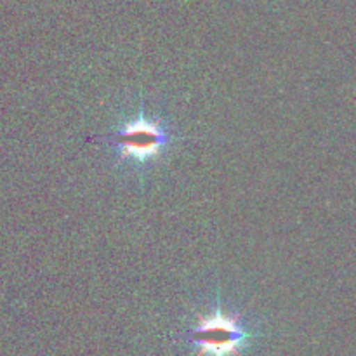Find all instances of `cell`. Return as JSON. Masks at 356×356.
<instances>
[{
    "instance_id": "cell-2",
    "label": "cell",
    "mask_w": 356,
    "mask_h": 356,
    "mask_svg": "<svg viewBox=\"0 0 356 356\" xmlns=\"http://www.w3.org/2000/svg\"><path fill=\"white\" fill-rule=\"evenodd\" d=\"M252 339L245 316L225 305H212L198 312L188 330V343L195 356H242Z\"/></svg>"
},
{
    "instance_id": "cell-1",
    "label": "cell",
    "mask_w": 356,
    "mask_h": 356,
    "mask_svg": "<svg viewBox=\"0 0 356 356\" xmlns=\"http://www.w3.org/2000/svg\"><path fill=\"white\" fill-rule=\"evenodd\" d=\"M97 141L111 149L118 163L146 167L159 163L169 153L176 132L160 115H148L145 108H139L138 113L125 118L115 131L99 136Z\"/></svg>"
}]
</instances>
